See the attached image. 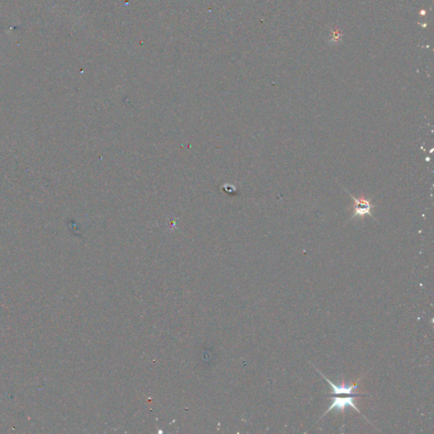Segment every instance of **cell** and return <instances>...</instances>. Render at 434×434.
Instances as JSON below:
<instances>
[{"mask_svg":"<svg viewBox=\"0 0 434 434\" xmlns=\"http://www.w3.org/2000/svg\"><path fill=\"white\" fill-rule=\"evenodd\" d=\"M359 396L361 397L362 395L357 394V395L350 396V397H332V400L333 401H332L330 406L328 408V410L326 411L325 414L323 417H324L326 414H328L332 410H337V411L344 412L348 406L353 408L354 410H357L360 414H362L361 410L357 408L356 405L354 404V399L356 398V397H359Z\"/></svg>","mask_w":434,"mask_h":434,"instance_id":"1","label":"cell"},{"mask_svg":"<svg viewBox=\"0 0 434 434\" xmlns=\"http://www.w3.org/2000/svg\"><path fill=\"white\" fill-rule=\"evenodd\" d=\"M351 196L352 199H354V213L352 216L353 217H363V216L369 215V216H373L371 214V204L367 199H356L355 197L353 196L351 194H349Z\"/></svg>","mask_w":434,"mask_h":434,"instance_id":"2","label":"cell"},{"mask_svg":"<svg viewBox=\"0 0 434 434\" xmlns=\"http://www.w3.org/2000/svg\"><path fill=\"white\" fill-rule=\"evenodd\" d=\"M319 373L325 379L326 381L328 382L331 385V388L332 389V394H337V395H342V394H346V395H351L354 394V391L357 388V383H352L350 385H345V382L341 384V385H335L334 383H332L331 380L326 378L320 371Z\"/></svg>","mask_w":434,"mask_h":434,"instance_id":"3","label":"cell"}]
</instances>
